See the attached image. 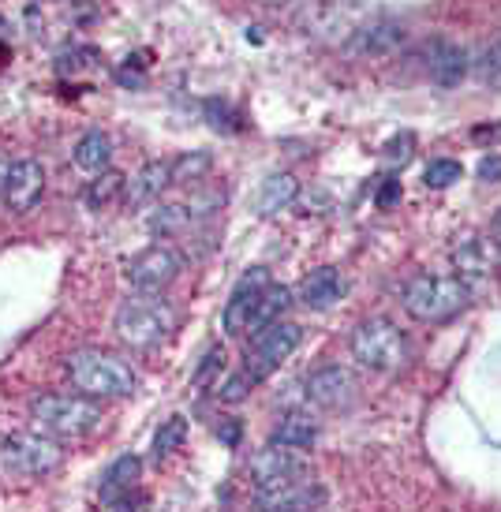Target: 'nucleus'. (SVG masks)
Here are the masks:
<instances>
[{"label":"nucleus","instance_id":"obj_8","mask_svg":"<svg viewBox=\"0 0 501 512\" xmlns=\"http://www.w3.org/2000/svg\"><path fill=\"white\" fill-rule=\"evenodd\" d=\"M180 273H184L180 251H172L169 243H154V247H143V251L124 266V281H128L135 292H158L161 296Z\"/></svg>","mask_w":501,"mask_h":512},{"label":"nucleus","instance_id":"obj_4","mask_svg":"<svg viewBox=\"0 0 501 512\" xmlns=\"http://www.w3.org/2000/svg\"><path fill=\"white\" fill-rule=\"evenodd\" d=\"M412 356V344L393 318H363L352 333V359L374 374H393Z\"/></svg>","mask_w":501,"mask_h":512},{"label":"nucleus","instance_id":"obj_2","mask_svg":"<svg viewBox=\"0 0 501 512\" xmlns=\"http://www.w3.org/2000/svg\"><path fill=\"white\" fill-rule=\"evenodd\" d=\"M113 329L128 348L146 352V348H158L161 341H169V333L176 329V311L158 292H135L116 307Z\"/></svg>","mask_w":501,"mask_h":512},{"label":"nucleus","instance_id":"obj_33","mask_svg":"<svg viewBox=\"0 0 501 512\" xmlns=\"http://www.w3.org/2000/svg\"><path fill=\"white\" fill-rule=\"evenodd\" d=\"M494 232H498V236H501V210H498V214H494Z\"/></svg>","mask_w":501,"mask_h":512},{"label":"nucleus","instance_id":"obj_25","mask_svg":"<svg viewBox=\"0 0 501 512\" xmlns=\"http://www.w3.org/2000/svg\"><path fill=\"white\" fill-rule=\"evenodd\" d=\"M187 438V419H180V415H172V419H165L158 427V434H154V456H169L176 453L180 445H184Z\"/></svg>","mask_w":501,"mask_h":512},{"label":"nucleus","instance_id":"obj_1","mask_svg":"<svg viewBox=\"0 0 501 512\" xmlns=\"http://www.w3.org/2000/svg\"><path fill=\"white\" fill-rule=\"evenodd\" d=\"M68 378L79 393L94 400H113V397H131L135 385H139V374L128 359L113 356V352H98V348H83V352H72L68 363Z\"/></svg>","mask_w":501,"mask_h":512},{"label":"nucleus","instance_id":"obj_13","mask_svg":"<svg viewBox=\"0 0 501 512\" xmlns=\"http://www.w3.org/2000/svg\"><path fill=\"white\" fill-rule=\"evenodd\" d=\"M266 285H270V273L262 270H251V273H244L240 277V285L232 288V296H229V303H225V333L229 337H240V333H247V322H251V311H255V303H258V296L266 292Z\"/></svg>","mask_w":501,"mask_h":512},{"label":"nucleus","instance_id":"obj_26","mask_svg":"<svg viewBox=\"0 0 501 512\" xmlns=\"http://www.w3.org/2000/svg\"><path fill=\"white\" fill-rule=\"evenodd\" d=\"M453 180H460V165L449 157H438L427 165V187H449Z\"/></svg>","mask_w":501,"mask_h":512},{"label":"nucleus","instance_id":"obj_23","mask_svg":"<svg viewBox=\"0 0 501 512\" xmlns=\"http://www.w3.org/2000/svg\"><path fill=\"white\" fill-rule=\"evenodd\" d=\"M404 42V27L397 23H374V27L359 30L356 53H389Z\"/></svg>","mask_w":501,"mask_h":512},{"label":"nucleus","instance_id":"obj_21","mask_svg":"<svg viewBox=\"0 0 501 512\" xmlns=\"http://www.w3.org/2000/svg\"><path fill=\"white\" fill-rule=\"evenodd\" d=\"M288 303H292V296H288V288L285 285H266V292L258 296L255 303V311H251V322H247V337L251 333H258V329H266L270 322H277L281 314L288 311Z\"/></svg>","mask_w":501,"mask_h":512},{"label":"nucleus","instance_id":"obj_12","mask_svg":"<svg viewBox=\"0 0 501 512\" xmlns=\"http://www.w3.org/2000/svg\"><path fill=\"white\" fill-rule=\"evenodd\" d=\"M139 475H143V460L139 456H116L113 464L105 468L101 475V501L105 505H113V509H128V505H139V494H135V483H139Z\"/></svg>","mask_w":501,"mask_h":512},{"label":"nucleus","instance_id":"obj_20","mask_svg":"<svg viewBox=\"0 0 501 512\" xmlns=\"http://www.w3.org/2000/svg\"><path fill=\"white\" fill-rule=\"evenodd\" d=\"M72 157L83 172H105L109 161H113V139L105 131H86L83 139L75 143Z\"/></svg>","mask_w":501,"mask_h":512},{"label":"nucleus","instance_id":"obj_28","mask_svg":"<svg viewBox=\"0 0 501 512\" xmlns=\"http://www.w3.org/2000/svg\"><path fill=\"white\" fill-rule=\"evenodd\" d=\"M479 75H487V79H501V38L490 45L483 60H479Z\"/></svg>","mask_w":501,"mask_h":512},{"label":"nucleus","instance_id":"obj_24","mask_svg":"<svg viewBox=\"0 0 501 512\" xmlns=\"http://www.w3.org/2000/svg\"><path fill=\"white\" fill-rule=\"evenodd\" d=\"M172 165V184H199V180H206V172H210V154H184L176 157V161H169Z\"/></svg>","mask_w":501,"mask_h":512},{"label":"nucleus","instance_id":"obj_7","mask_svg":"<svg viewBox=\"0 0 501 512\" xmlns=\"http://www.w3.org/2000/svg\"><path fill=\"white\" fill-rule=\"evenodd\" d=\"M303 341V329L296 322H285V318H277L270 322L266 329H258L251 333V348H247V374L255 378V382H266L273 370L281 367Z\"/></svg>","mask_w":501,"mask_h":512},{"label":"nucleus","instance_id":"obj_30","mask_svg":"<svg viewBox=\"0 0 501 512\" xmlns=\"http://www.w3.org/2000/svg\"><path fill=\"white\" fill-rule=\"evenodd\" d=\"M479 180H487V184L501 180V157H483V165H479Z\"/></svg>","mask_w":501,"mask_h":512},{"label":"nucleus","instance_id":"obj_22","mask_svg":"<svg viewBox=\"0 0 501 512\" xmlns=\"http://www.w3.org/2000/svg\"><path fill=\"white\" fill-rule=\"evenodd\" d=\"M124 191H128L124 172L105 169V172H98V180H90V184H86L83 202L90 206V210H109L116 199H124Z\"/></svg>","mask_w":501,"mask_h":512},{"label":"nucleus","instance_id":"obj_19","mask_svg":"<svg viewBox=\"0 0 501 512\" xmlns=\"http://www.w3.org/2000/svg\"><path fill=\"white\" fill-rule=\"evenodd\" d=\"M273 441L303 453V449H311L318 441V423L307 412H288V415H281V423L273 430Z\"/></svg>","mask_w":501,"mask_h":512},{"label":"nucleus","instance_id":"obj_32","mask_svg":"<svg viewBox=\"0 0 501 512\" xmlns=\"http://www.w3.org/2000/svg\"><path fill=\"white\" fill-rule=\"evenodd\" d=\"M4 172H8V161H4V157H0V184H4Z\"/></svg>","mask_w":501,"mask_h":512},{"label":"nucleus","instance_id":"obj_10","mask_svg":"<svg viewBox=\"0 0 501 512\" xmlns=\"http://www.w3.org/2000/svg\"><path fill=\"white\" fill-rule=\"evenodd\" d=\"M45 195V165L34 157H19L4 172V184H0V202L8 214H30Z\"/></svg>","mask_w":501,"mask_h":512},{"label":"nucleus","instance_id":"obj_11","mask_svg":"<svg viewBox=\"0 0 501 512\" xmlns=\"http://www.w3.org/2000/svg\"><path fill=\"white\" fill-rule=\"evenodd\" d=\"M356 374L348 367H337V363H326V367H318L307 374V400L318 404V408H348L352 400H356Z\"/></svg>","mask_w":501,"mask_h":512},{"label":"nucleus","instance_id":"obj_17","mask_svg":"<svg viewBox=\"0 0 501 512\" xmlns=\"http://www.w3.org/2000/svg\"><path fill=\"white\" fill-rule=\"evenodd\" d=\"M427 72L438 86H457L468 75V53L453 42H434L427 53Z\"/></svg>","mask_w":501,"mask_h":512},{"label":"nucleus","instance_id":"obj_29","mask_svg":"<svg viewBox=\"0 0 501 512\" xmlns=\"http://www.w3.org/2000/svg\"><path fill=\"white\" fill-rule=\"evenodd\" d=\"M221 359H225V352H221V348H210V352H206V356H202V367L195 370V382H210V374H214L217 367H221Z\"/></svg>","mask_w":501,"mask_h":512},{"label":"nucleus","instance_id":"obj_31","mask_svg":"<svg viewBox=\"0 0 501 512\" xmlns=\"http://www.w3.org/2000/svg\"><path fill=\"white\" fill-rule=\"evenodd\" d=\"M393 199H397V180H389V184L382 187V195H378V202H382V206H389Z\"/></svg>","mask_w":501,"mask_h":512},{"label":"nucleus","instance_id":"obj_18","mask_svg":"<svg viewBox=\"0 0 501 512\" xmlns=\"http://www.w3.org/2000/svg\"><path fill=\"white\" fill-rule=\"evenodd\" d=\"M341 296H344V277L333 270V266H322V270H315L311 277H303L300 299L311 311H326V307H333Z\"/></svg>","mask_w":501,"mask_h":512},{"label":"nucleus","instance_id":"obj_9","mask_svg":"<svg viewBox=\"0 0 501 512\" xmlns=\"http://www.w3.org/2000/svg\"><path fill=\"white\" fill-rule=\"evenodd\" d=\"M247 475H251L255 494H262V490H277V486L303 479V475H307V460H303L300 449H288V445L270 441L266 449H258V453L251 456Z\"/></svg>","mask_w":501,"mask_h":512},{"label":"nucleus","instance_id":"obj_27","mask_svg":"<svg viewBox=\"0 0 501 512\" xmlns=\"http://www.w3.org/2000/svg\"><path fill=\"white\" fill-rule=\"evenodd\" d=\"M255 378H251V374H247V370H240V374H232L229 382L221 385V389H217V397L221 400H229V404H236V400H244L247 393H251V389H255Z\"/></svg>","mask_w":501,"mask_h":512},{"label":"nucleus","instance_id":"obj_16","mask_svg":"<svg viewBox=\"0 0 501 512\" xmlns=\"http://www.w3.org/2000/svg\"><path fill=\"white\" fill-rule=\"evenodd\" d=\"M172 184V165L169 161H146L143 169L128 180V191H124V202L128 206H146V202L161 199V191Z\"/></svg>","mask_w":501,"mask_h":512},{"label":"nucleus","instance_id":"obj_15","mask_svg":"<svg viewBox=\"0 0 501 512\" xmlns=\"http://www.w3.org/2000/svg\"><path fill=\"white\" fill-rule=\"evenodd\" d=\"M296 199H300V180H296L292 172H273V176H266V180L258 184L255 214L273 217V214H281V210H288Z\"/></svg>","mask_w":501,"mask_h":512},{"label":"nucleus","instance_id":"obj_3","mask_svg":"<svg viewBox=\"0 0 501 512\" xmlns=\"http://www.w3.org/2000/svg\"><path fill=\"white\" fill-rule=\"evenodd\" d=\"M401 303L408 318L438 326V322H449L453 314H460V307L468 303V281L449 277V273H419L404 285Z\"/></svg>","mask_w":501,"mask_h":512},{"label":"nucleus","instance_id":"obj_5","mask_svg":"<svg viewBox=\"0 0 501 512\" xmlns=\"http://www.w3.org/2000/svg\"><path fill=\"white\" fill-rule=\"evenodd\" d=\"M30 419L53 434V438H86L101 427V404L86 393H75V397H38L30 404Z\"/></svg>","mask_w":501,"mask_h":512},{"label":"nucleus","instance_id":"obj_14","mask_svg":"<svg viewBox=\"0 0 501 512\" xmlns=\"http://www.w3.org/2000/svg\"><path fill=\"white\" fill-rule=\"evenodd\" d=\"M255 501L258 509H318V505H326V490L311 475H303V479L277 486V490H262V494H255Z\"/></svg>","mask_w":501,"mask_h":512},{"label":"nucleus","instance_id":"obj_6","mask_svg":"<svg viewBox=\"0 0 501 512\" xmlns=\"http://www.w3.org/2000/svg\"><path fill=\"white\" fill-rule=\"evenodd\" d=\"M0 464L19 479H45L64 464V449L57 445L53 434H34V430H19L0 441Z\"/></svg>","mask_w":501,"mask_h":512}]
</instances>
